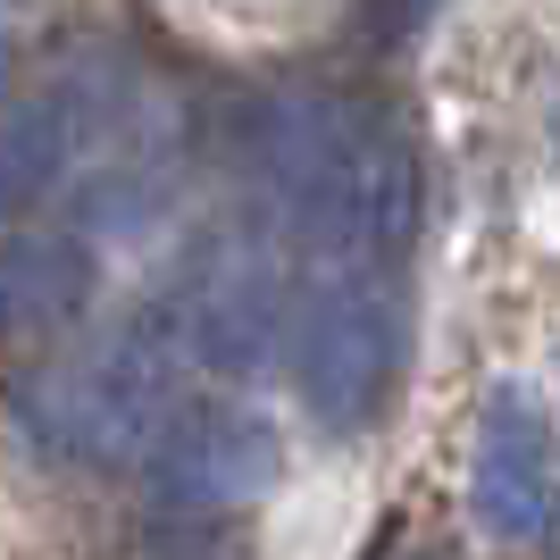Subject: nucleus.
<instances>
[{
  "instance_id": "obj_7",
  "label": "nucleus",
  "mask_w": 560,
  "mask_h": 560,
  "mask_svg": "<svg viewBox=\"0 0 560 560\" xmlns=\"http://www.w3.org/2000/svg\"><path fill=\"white\" fill-rule=\"evenodd\" d=\"M93 302V252L75 234H0V343H43Z\"/></svg>"
},
{
  "instance_id": "obj_5",
  "label": "nucleus",
  "mask_w": 560,
  "mask_h": 560,
  "mask_svg": "<svg viewBox=\"0 0 560 560\" xmlns=\"http://www.w3.org/2000/svg\"><path fill=\"white\" fill-rule=\"evenodd\" d=\"M142 468H151V493L167 511H234V502H259L277 486L284 444L243 401H192V410H167L151 427Z\"/></svg>"
},
{
  "instance_id": "obj_3",
  "label": "nucleus",
  "mask_w": 560,
  "mask_h": 560,
  "mask_svg": "<svg viewBox=\"0 0 560 560\" xmlns=\"http://www.w3.org/2000/svg\"><path fill=\"white\" fill-rule=\"evenodd\" d=\"M284 310H293L284 259L268 252L259 226H234V234H210L185 259V277L167 284L160 335L176 360H192L210 376H259L284 343Z\"/></svg>"
},
{
  "instance_id": "obj_6",
  "label": "nucleus",
  "mask_w": 560,
  "mask_h": 560,
  "mask_svg": "<svg viewBox=\"0 0 560 560\" xmlns=\"http://www.w3.org/2000/svg\"><path fill=\"white\" fill-rule=\"evenodd\" d=\"M468 511L493 544H552V419L527 394H493L468 452Z\"/></svg>"
},
{
  "instance_id": "obj_9",
  "label": "nucleus",
  "mask_w": 560,
  "mask_h": 560,
  "mask_svg": "<svg viewBox=\"0 0 560 560\" xmlns=\"http://www.w3.org/2000/svg\"><path fill=\"white\" fill-rule=\"evenodd\" d=\"M0 93H9V50H0Z\"/></svg>"
},
{
  "instance_id": "obj_2",
  "label": "nucleus",
  "mask_w": 560,
  "mask_h": 560,
  "mask_svg": "<svg viewBox=\"0 0 560 560\" xmlns=\"http://www.w3.org/2000/svg\"><path fill=\"white\" fill-rule=\"evenodd\" d=\"M284 343H293L302 410L327 435H360V427H376V410L401 376L410 318H401V293L385 268L327 259V277H310L284 310Z\"/></svg>"
},
{
  "instance_id": "obj_8",
  "label": "nucleus",
  "mask_w": 560,
  "mask_h": 560,
  "mask_svg": "<svg viewBox=\"0 0 560 560\" xmlns=\"http://www.w3.org/2000/svg\"><path fill=\"white\" fill-rule=\"evenodd\" d=\"M376 560H460V544H444V536H401V544H385Z\"/></svg>"
},
{
  "instance_id": "obj_1",
  "label": "nucleus",
  "mask_w": 560,
  "mask_h": 560,
  "mask_svg": "<svg viewBox=\"0 0 560 560\" xmlns=\"http://www.w3.org/2000/svg\"><path fill=\"white\" fill-rule=\"evenodd\" d=\"M176 351H167V335H109V343H84V351H59V360H43L34 376H18L9 385V410H18V427L34 435L43 452H59V460L75 468H126L142 460V444H151V427L176 410Z\"/></svg>"
},
{
  "instance_id": "obj_4",
  "label": "nucleus",
  "mask_w": 560,
  "mask_h": 560,
  "mask_svg": "<svg viewBox=\"0 0 560 560\" xmlns=\"http://www.w3.org/2000/svg\"><path fill=\"white\" fill-rule=\"evenodd\" d=\"M126 75L84 59L68 68L59 84H43L34 101L0 109V218L9 210H34L68 185L84 160H101L117 135H126Z\"/></svg>"
}]
</instances>
